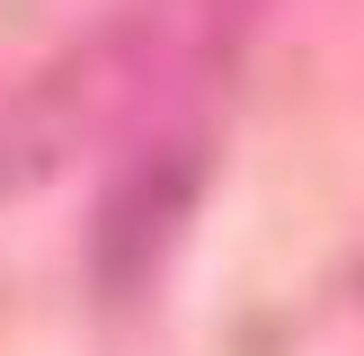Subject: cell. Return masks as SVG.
<instances>
[{
	"instance_id": "obj_1",
	"label": "cell",
	"mask_w": 364,
	"mask_h": 356,
	"mask_svg": "<svg viewBox=\"0 0 364 356\" xmlns=\"http://www.w3.org/2000/svg\"><path fill=\"white\" fill-rule=\"evenodd\" d=\"M258 0H124L107 27L71 36L9 107H0V196L63 178L98 134L134 125L178 80L213 71L240 45Z\"/></svg>"
},
{
	"instance_id": "obj_2",
	"label": "cell",
	"mask_w": 364,
	"mask_h": 356,
	"mask_svg": "<svg viewBox=\"0 0 364 356\" xmlns=\"http://www.w3.org/2000/svg\"><path fill=\"white\" fill-rule=\"evenodd\" d=\"M196 187H205V152H196V142H151V152L98 196V223H89V276H98L107 294L151 285V267L169 258V241H178V223H187Z\"/></svg>"
}]
</instances>
